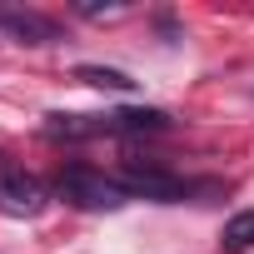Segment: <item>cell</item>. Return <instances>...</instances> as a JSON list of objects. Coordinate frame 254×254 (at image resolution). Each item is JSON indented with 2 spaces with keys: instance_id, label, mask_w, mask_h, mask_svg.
I'll return each instance as SVG.
<instances>
[{
  "instance_id": "obj_1",
  "label": "cell",
  "mask_w": 254,
  "mask_h": 254,
  "mask_svg": "<svg viewBox=\"0 0 254 254\" xmlns=\"http://www.w3.org/2000/svg\"><path fill=\"white\" fill-rule=\"evenodd\" d=\"M170 125L165 110H110V115H45L50 140H100V135H160Z\"/></svg>"
},
{
  "instance_id": "obj_2",
  "label": "cell",
  "mask_w": 254,
  "mask_h": 254,
  "mask_svg": "<svg viewBox=\"0 0 254 254\" xmlns=\"http://www.w3.org/2000/svg\"><path fill=\"white\" fill-rule=\"evenodd\" d=\"M55 194H60L65 204H75V209H90V214L120 209L125 199H130L115 175H105V170H95V165H65V170L55 175Z\"/></svg>"
},
{
  "instance_id": "obj_3",
  "label": "cell",
  "mask_w": 254,
  "mask_h": 254,
  "mask_svg": "<svg viewBox=\"0 0 254 254\" xmlns=\"http://www.w3.org/2000/svg\"><path fill=\"white\" fill-rule=\"evenodd\" d=\"M120 185H125V194H140V199H155V204H180L190 194V185L155 160H130L120 170Z\"/></svg>"
},
{
  "instance_id": "obj_4",
  "label": "cell",
  "mask_w": 254,
  "mask_h": 254,
  "mask_svg": "<svg viewBox=\"0 0 254 254\" xmlns=\"http://www.w3.org/2000/svg\"><path fill=\"white\" fill-rule=\"evenodd\" d=\"M45 209V185L20 170L10 155H0V214H10V219H30Z\"/></svg>"
},
{
  "instance_id": "obj_5",
  "label": "cell",
  "mask_w": 254,
  "mask_h": 254,
  "mask_svg": "<svg viewBox=\"0 0 254 254\" xmlns=\"http://www.w3.org/2000/svg\"><path fill=\"white\" fill-rule=\"evenodd\" d=\"M0 30L15 35L20 45H55L60 40V25L40 10H25V5H0Z\"/></svg>"
},
{
  "instance_id": "obj_6",
  "label": "cell",
  "mask_w": 254,
  "mask_h": 254,
  "mask_svg": "<svg viewBox=\"0 0 254 254\" xmlns=\"http://www.w3.org/2000/svg\"><path fill=\"white\" fill-rule=\"evenodd\" d=\"M219 249H224V254H244V249H254V209H244V214H234V219L224 224Z\"/></svg>"
},
{
  "instance_id": "obj_7",
  "label": "cell",
  "mask_w": 254,
  "mask_h": 254,
  "mask_svg": "<svg viewBox=\"0 0 254 254\" xmlns=\"http://www.w3.org/2000/svg\"><path fill=\"white\" fill-rule=\"evenodd\" d=\"M75 80H85V85H95V90H120V95H130V90H135L130 75H125V70H110V65H80Z\"/></svg>"
}]
</instances>
